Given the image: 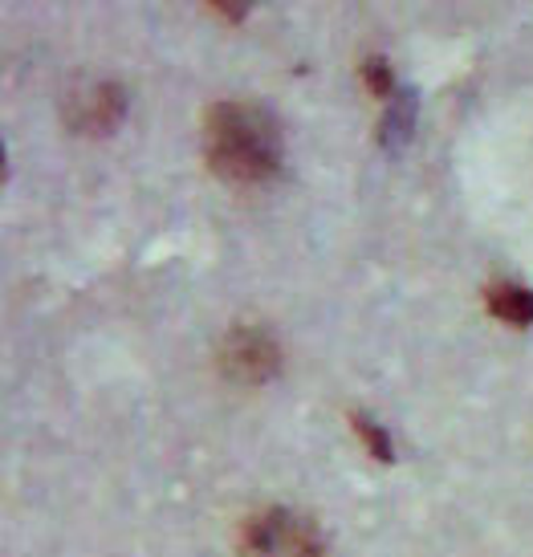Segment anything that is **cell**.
I'll list each match as a JSON object with an SVG mask.
<instances>
[{
    "instance_id": "cell-7",
    "label": "cell",
    "mask_w": 533,
    "mask_h": 557,
    "mask_svg": "<svg viewBox=\"0 0 533 557\" xmlns=\"http://www.w3.org/2000/svg\"><path fill=\"white\" fill-rule=\"evenodd\" d=\"M355 428H359L362 435V444L371 448V456H379V460H395V444H392V435H387V428L379 423L375 416H367V411H355Z\"/></svg>"
},
{
    "instance_id": "cell-6",
    "label": "cell",
    "mask_w": 533,
    "mask_h": 557,
    "mask_svg": "<svg viewBox=\"0 0 533 557\" xmlns=\"http://www.w3.org/2000/svg\"><path fill=\"white\" fill-rule=\"evenodd\" d=\"M411 126H416V94L399 90L392 102H387V114H383V143H387V147L408 143Z\"/></svg>"
},
{
    "instance_id": "cell-5",
    "label": "cell",
    "mask_w": 533,
    "mask_h": 557,
    "mask_svg": "<svg viewBox=\"0 0 533 557\" xmlns=\"http://www.w3.org/2000/svg\"><path fill=\"white\" fill-rule=\"evenodd\" d=\"M488 310L505 318V322L513 325H530L533 322V289L530 285H521V281H497V285H488Z\"/></svg>"
},
{
    "instance_id": "cell-1",
    "label": "cell",
    "mask_w": 533,
    "mask_h": 557,
    "mask_svg": "<svg viewBox=\"0 0 533 557\" xmlns=\"http://www.w3.org/2000/svg\"><path fill=\"white\" fill-rule=\"evenodd\" d=\"M204 151L224 180L261 184L282 168V131L257 102H216L204 119Z\"/></svg>"
},
{
    "instance_id": "cell-2",
    "label": "cell",
    "mask_w": 533,
    "mask_h": 557,
    "mask_svg": "<svg viewBox=\"0 0 533 557\" xmlns=\"http://www.w3.org/2000/svg\"><path fill=\"white\" fill-rule=\"evenodd\" d=\"M245 557H322V537L298 512L269 509L245 529Z\"/></svg>"
},
{
    "instance_id": "cell-4",
    "label": "cell",
    "mask_w": 533,
    "mask_h": 557,
    "mask_svg": "<svg viewBox=\"0 0 533 557\" xmlns=\"http://www.w3.org/2000/svg\"><path fill=\"white\" fill-rule=\"evenodd\" d=\"M126 110V94L119 82H95L86 90L70 94V123L78 131H90V135H102L110 126L123 119Z\"/></svg>"
},
{
    "instance_id": "cell-3",
    "label": "cell",
    "mask_w": 533,
    "mask_h": 557,
    "mask_svg": "<svg viewBox=\"0 0 533 557\" xmlns=\"http://www.w3.org/2000/svg\"><path fill=\"white\" fill-rule=\"evenodd\" d=\"M224 371L245 383H261L277 371V342L269 338L265 330H252V325H236L228 342H224Z\"/></svg>"
},
{
    "instance_id": "cell-8",
    "label": "cell",
    "mask_w": 533,
    "mask_h": 557,
    "mask_svg": "<svg viewBox=\"0 0 533 557\" xmlns=\"http://www.w3.org/2000/svg\"><path fill=\"white\" fill-rule=\"evenodd\" d=\"M362 82H367V86H371V90H375L379 98H387V102H392L395 94H399L395 70H392V62H387L383 53H371V58L362 62Z\"/></svg>"
}]
</instances>
